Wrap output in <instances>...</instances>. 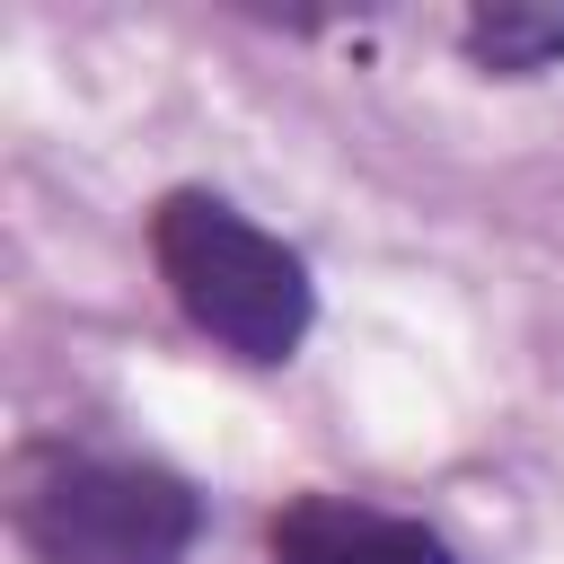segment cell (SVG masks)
Masks as SVG:
<instances>
[{
    "mask_svg": "<svg viewBox=\"0 0 564 564\" xmlns=\"http://www.w3.org/2000/svg\"><path fill=\"white\" fill-rule=\"evenodd\" d=\"M150 264H159L167 300L185 308V326L256 370L291 361L317 317V282H308L300 247H282L273 229H256L238 203H220L203 185H176L150 212Z\"/></svg>",
    "mask_w": 564,
    "mask_h": 564,
    "instance_id": "6da1fadb",
    "label": "cell"
},
{
    "mask_svg": "<svg viewBox=\"0 0 564 564\" xmlns=\"http://www.w3.org/2000/svg\"><path fill=\"white\" fill-rule=\"evenodd\" d=\"M18 538L35 564H185L203 538V494L159 458L70 449L18 494Z\"/></svg>",
    "mask_w": 564,
    "mask_h": 564,
    "instance_id": "7a4b0ae2",
    "label": "cell"
},
{
    "mask_svg": "<svg viewBox=\"0 0 564 564\" xmlns=\"http://www.w3.org/2000/svg\"><path fill=\"white\" fill-rule=\"evenodd\" d=\"M273 564H467L432 520L414 511H379V502H352V494H300L273 511L264 529Z\"/></svg>",
    "mask_w": 564,
    "mask_h": 564,
    "instance_id": "3957f363",
    "label": "cell"
},
{
    "mask_svg": "<svg viewBox=\"0 0 564 564\" xmlns=\"http://www.w3.org/2000/svg\"><path fill=\"white\" fill-rule=\"evenodd\" d=\"M458 44L494 79H538V70L564 62V9H476L458 26Z\"/></svg>",
    "mask_w": 564,
    "mask_h": 564,
    "instance_id": "277c9868",
    "label": "cell"
}]
</instances>
